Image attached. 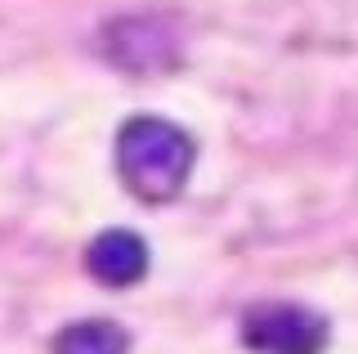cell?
Returning <instances> with one entry per match:
<instances>
[{
	"mask_svg": "<svg viewBox=\"0 0 358 354\" xmlns=\"http://www.w3.org/2000/svg\"><path fill=\"white\" fill-rule=\"evenodd\" d=\"M197 143L166 117H130L117 135V171L139 202H171L193 175Z\"/></svg>",
	"mask_w": 358,
	"mask_h": 354,
	"instance_id": "obj_1",
	"label": "cell"
},
{
	"mask_svg": "<svg viewBox=\"0 0 358 354\" xmlns=\"http://www.w3.org/2000/svg\"><path fill=\"white\" fill-rule=\"evenodd\" d=\"M327 337L331 327L318 309L291 305V301H264L242 314V346L260 354H322Z\"/></svg>",
	"mask_w": 358,
	"mask_h": 354,
	"instance_id": "obj_2",
	"label": "cell"
},
{
	"mask_svg": "<svg viewBox=\"0 0 358 354\" xmlns=\"http://www.w3.org/2000/svg\"><path fill=\"white\" fill-rule=\"evenodd\" d=\"M85 269L103 287H134L148 274V242L134 229H103L85 247Z\"/></svg>",
	"mask_w": 358,
	"mask_h": 354,
	"instance_id": "obj_3",
	"label": "cell"
},
{
	"mask_svg": "<svg viewBox=\"0 0 358 354\" xmlns=\"http://www.w3.org/2000/svg\"><path fill=\"white\" fill-rule=\"evenodd\" d=\"M130 337L108 318H81L54 337V354H126Z\"/></svg>",
	"mask_w": 358,
	"mask_h": 354,
	"instance_id": "obj_4",
	"label": "cell"
}]
</instances>
